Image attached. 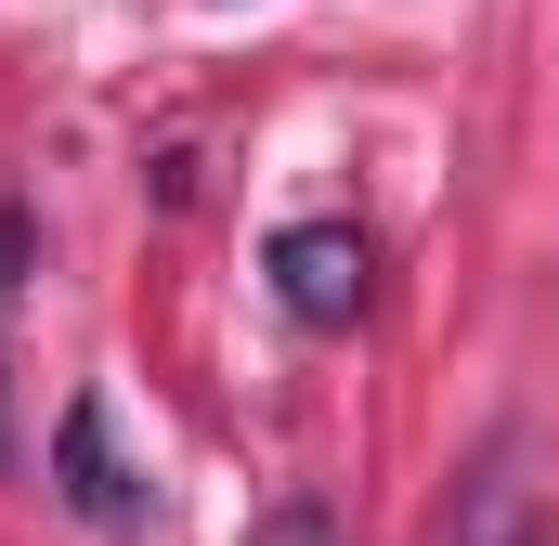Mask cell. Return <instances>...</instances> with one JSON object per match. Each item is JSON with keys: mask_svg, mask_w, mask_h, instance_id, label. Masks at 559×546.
<instances>
[{"mask_svg": "<svg viewBox=\"0 0 559 546\" xmlns=\"http://www.w3.org/2000/svg\"><path fill=\"white\" fill-rule=\"evenodd\" d=\"M274 299L299 325H352L365 312V235L352 222H286L274 235Z\"/></svg>", "mask_w": 559, "mask_h": 546, "instance_id": "1", "label": "cell"}, {"mask_svg": "<svg viewBox=\"0 0 559 546\" xmlns=\"http://www.w3.org/2000/svg\"><path fill=\"white\" fill-rule=\"evenodd\" d=\"M52 495H66L79 521H131V468H118V429H105V391H79V404L52 416Z\"/></svg>", "mask_w": 559, "mask_h": 546, "instance_id": "2", "label": "cell"}, {"mask_svg": "<svg viewBox=\"0 0 559 546\" xmlns=\"http://www.w3.org/2000/svg\"><path fill=\"white\" fill-rule=\"evenodd\" d=\"M26 248H39V222H26V209H0V312H13V286H26Z\"/></svg>", "mask_w": 559, "mask_h": 546, "instance_id": "3", "label": "cell"}]
</instances>
